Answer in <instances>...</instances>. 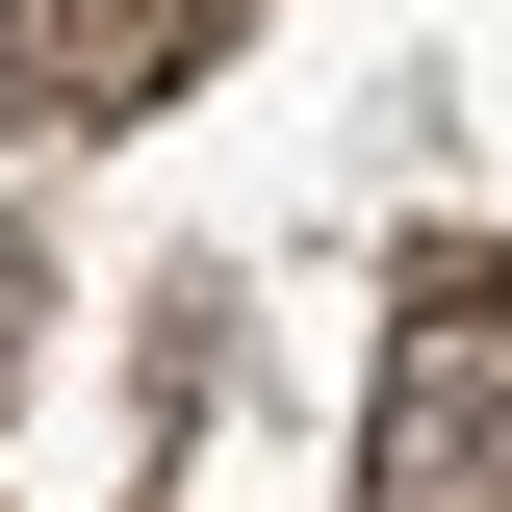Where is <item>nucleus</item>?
<instances>
[{
	"label": "nucleus",
	"mask_w": 512,
	"mask_h": 512,
	"mask_svg": "<svg viewBox=\"0 0 512 512\" xmlns=\"http://www.w3.org/2000/svg\"><path fill=\"white\" fill-rule=\"evenodd\" d=\"M26 308H52V256H26V231H0V410H26Z\"/></svg>",
	"instance_id": "7ed1b4c3"
},
{
	"label": "nucleus",
	"mask_w": 512,
	"mask_h": 512,
	"mask_svg": "<svg viewBox=\"0 0 512 512\" xmlns=\"http://www.w3.org/2000/svg\"><path fill=\"white\" fill-rule=\"evenodd\" d=\"M231 52V0H0V103L26 128H154Z\"/></svg>",
	"instance_id": "f03ea898"
},
{
	"label": "nucleus",
	"mask_w": 512,
	"mask_h": 512,
	"mask_svg": "<svg viewBox=\"0 0 512 512\" xmlns=\"http://www.w3.org/2000/svg\"><path fill=\"white\" fill-rule=\"evenodd\" d=\"M359 512H512V256H410L359 384Z\"/></svg>",
	"instance_id": "f257e3e1"
}]
</instances>
